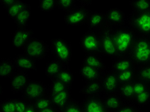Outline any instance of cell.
<instances>
[{
	"instance_id": "60d3db41",
	"label": "cell",
	"mask_w": 150,
	"mask_h": 112,
	"mask_svg": "<svg viewBox=\"0 0 150 112\" xmlns=\"http://www.w3.org/2000/svg\"><path fill=\"white\" fill-rule=\"evenodd\" d=\"M30 103V101L26 100L24 97L19 98L16 100V111L25 112L27 107Z\"/></svg>"
},
{
	"instance_id": "4316f807",
	"label": "cell",
	"mask_w": 150,
	"mask_h": 112,
	"mask_svg": "<svg viewBox=\"0 0 150 112\" xmlns=\"http://www.w3.org/2000/svg\"><path fill=\"white\" fill-rule=\"evenodd\" d=\"M57 78L62 81L70 89H71L74 79L73 73L68 68L67 66H64L59 75H58Z\"/></svg>"
},
{
	"instance_id": "2e32d148",
	"label": "cell",
	"mask_w": 150,
	"mask_h": 112,
	"mask_svg": "<svg viewBox=\"0 0 150 112\" xmlns=\"http://www.w3.org/2000/svg\"><path fill=\"white\" fill-rule=\"evenodd\" d=\"M81 104L84 112L107 111L103 99L94 96H86V99Z\"/></svg>"
},
{
	"instance_id": "d6986e66",
	"label": "cell",
	"mask_w": 150,
	"mask_h": 112,
	"mask_svg": "<svg viewBox=\"0 0 150 112\" xmlns=\"http://www.w3.org/2000/svg\"><path fill=\"white\" fill-rule=\"evenodd\" d=\"M103 104L107 111H116L123 104L121 96L117 92L111 94H105L103 99Z\"/></svg>"
},
{
	"instance_id": "1f68e13d",
	"label": "cell",
	"mask_w": 150,
	"mask_h": 112,
	"mask_svg": "<svg viewBox=\"0 0 150 112\" xmlns=\"http://www.w3.org/2000/svg\"><path fill=\"white\" fill-rule=\"evenodd\" d=\"M25 5L26 3L23 2L22 0H17L14 3H13L7 9H6V12H7L10 18L13 19L25 7Z\"/></svg>"
},
{
	"instance_id": "e0dca14e",
	"label": "cell",
	"mask_w": 150,
	"mask_h": 112,
	"mask_svg": "<svg viewBox=\"0 0 150 112\" xmlns=\"http://www.w3.org/2000/svg\"><path fill=\"white\" fill-rule=\"evenodd\" d=\"M79 73L81 78L86 82L101 80L104 74V73L96 68L83 63L80 67Z\"/></svg>"
},
{
	"instance_id": "cb8c5ba5",
	"label": "cell",
	"mask_w": 150,
	"mask_h": 112,
	"mask_svg": "<svg viewBox=\"0 0 150 112\" xmlns=\"http://www.w3.org/2000/svg\"><path fill=\"white\" fill-rule=\"evenodd\" d=\"M63 64L59 61L54 59V60L50 61L46 63L45 67V74L47 77H50L51 80L56 78L59 75L60 71L64 67Z\"/></svg>"
},
{
	"instance_id": "f1b7e54d",
	"label": "cell",
	"mask_w": 150,
	"mask_h": 112,
	"mask_svg": "<svg viewBox=\"0 0 150 112\" xmlns=\"http://www.w3.org/2000/svg\"><path fill=\"white\" fill-rule=\"evenodd\" d=\"M135 69H132L116 73L119 85L131 83L134 81L135 79Z\"/></svg>"
},
{
	"instance_id": "f546056e",
	"label": "cell",
	"mask_w": 150,
	"mask_h": 112,
	"mask_svg": "<svg viewBox=\"0 0 150 112\" xmlns=\"http://www.w3.org/2000/svg\"><path fill=\"white\" fill-rule=\"evenodd\" d=\"M71 90L66 84L57 77L52 80V83L49 87V94L62 92Z\"/></svg>"
},
{
	"instance_id": "6da1fadb",
	"label": "cell",
	"mask_w": 150,
	"mask_h": 112,
	"mask_svg": "<svg viewBox=\"0 0 150 112\" xmlns=\"http://www.w3.org/2000/svg\"><path fill=\"white\" fill-rule=\"evenodd\" d=\"M128 56L137 69L150 63V40L146 36L136 35Z\"/></svg>"
},
{
	"instance_id": "7a4b0ae2",
	"label": "cell",
	"mask_w": 150,
	"mask_h": 112,
	"mask_svg": "<svg viewBox=\"0 0 150 112\" xmlns=\"http://www.w3.org/2000/svg\"><path fill=\"white\" fill-rule=\"evenodd\" d=\"M111 30L116 46L117 57L128 56L135 41L136 37L135 33L129 27L125 26L114 27Z\"/></svg>"
},
{
	"instance_id": "e575fe53",
	"label": "cell",
	"mask_w": 150,
	"mask_h": 112,
	"mask_svg": "<svg viewBox=\"0 0 150 112\" xmlns=\"http://www.w3.org/2000/svg\"><path fill=\"white\" fill-rule=\"evenodd\" d=\"M58 6V0H39V9L44 12L53 11Z\"/></svg>"
},
{
	"instance_id": "5b68a950",
	"label": "cell",
	"mask_w": 150,
	"mask_h": 112,
	"mask_svg": "<svg viewBox=\"0 0 150 112\" xmlns=\"http://www.w3.org/2000/svg\"><path fill=\"white\" fill-rule=\"evenodd\" d=\"M23 50L24 53L38 62L45 58L50 51V46L43 40L32 37Z\"/></svg>"
},
{
	"instance_id": "484cf974",
	"label": "cell",
	"mask_w": 150,
	"mask_h": 112,
	"mask_svg": "<svg viewBox=\"0 0 150 112\" xmlns=\"http://www.w3.org/2000/svg\"><path fill=\"white\" fill-rule=\"evenodd\" d=\"M103 90L101 80L87 82L86 86L83 87L81 92L86 96H95L101 92Z\"/></svg>"
},
{
	"instance_id": "ee69618b",
	"label": "cell",
	"mask_w": 150,
	"mask_h": 112,
	"mask_svg": "<svg viewBox=\"0 0 150 112\" xmlns=\"http://www.w3.org/2000/svg\"><path fill=\"white\" fill-rule=\"evenodd\" d=\"M53 111L54 112L59 111V109H57V108L55 106H54L53 105L47 108H45V109L42 110L40 112H53Z\"/></svg>"
},
{
	"instance_id": "ac0fdd59",
	"label": "cell",
	"mask_w": 150,
	"mask_h": 112,
	"mask_svg": "<svg viewBox=\"0 0 150 112\" xmlns=\"http://www.w3.org/2000/svg\"><path fill=\"white\" fill-rule=\"evenodd\" d=\"M112 70L115 73H118L122 71L129 69H135V65L130 58L128 56L117 57L113 59Z\"/></svg>"
},
{
	"instance_id": "4dcf8cb0",
	"label": "cell",
	"mask_w": 150,
	"mask_h": 112,
	"mask_svg": "<svg viewBox=\"0 0 150 112\" xmlns=\"http://www.w3.org/2000/svg\"><path fill=\"white\" fill-rule=\"evenodd\" d=\"M59 112H83L82 104L76 101L71 99L68 103L64 106L61 108L59 110Z\"/></svg>"
},
{
	"instance_id": "8d00e7d4",
	"label": "cell",
	"mask_w": 150,
	"mask_h": 112,
	"mask_svg": "<svg viewBox=\"0 0 150 112\" xmlns=\"http://www.w3.org/2000/svg\"><path fill=\"white\" fill-rule=\"evenodd\" d=\"M139 80L146 83H150V65H145L137 69Z\"/></svg>"
},
{
	"instance_id": "277c9868",
	"label": "cell",
	"mask_w": 150,
	"mask_h": 112,
	"mask_svg": "<svg viewBox=\"0 0 150 112\" xmlns=\"http://www.w3.org/2000/svg\"><path fill=\"white\" fill-rule=\"evenodd\" d=\"M50 47L54 59L64 66H68L73 55L72 48L69 44L62 38H56L51 40Z\"/></svg>"
},
{
	"instance_id": "83f0119b",
	"label": "cell",
	"mask_w": 150,
	"mask_h": 112,
	"mask_svg": "<svg viewBox=\"0 0 150 112\" xmlns=\"http://www.w3.org/2000/svg\"><path fill=\"white\" fill-rule=\"evenodd\" d=\"M133 12H143L150 11V0H131Z\"/></svg>"
},
{
	"instance_id": "f6af8a7d",
	"label": "cell",
	"mask_w": 150,
	"mask_h": 112,
	"mask_svg": "<svg viewBox=\"0 0 150 112\" xmlns=\"http://www.w3.org/2000/svg\"><path fill=\"white\" fill-rule=\"evenodd\" d=\"M80 1L82 3V4L84 5H90L93 1V0H80Z\"/></svg>"
},
{
	"instance_id": "603a6c76",
	"label": "cell",
	"mask_w": 150,
	"mask_h": 112,
	"mask_svg": "<svg viewBox=\"0 0 150 112\" xmlns=\"http://www.w3.org/2000/svg\"><path fill=\"white\" fill-rule=\"evenodd\" d=\"M82 63L96 68L104 73L106 72L105 64L102 61L100 55H98V54L86 53Z\"/></svg>"
},
{
	"instance_id": "d4e9b609",
	"label": "cell",
	"mask_w": 150,
	"mask_h": 112,
	"mask_svg": "<svg viewBox=\"0 0 150 112\" xmlns=\"http://www.w3.org/2000/svg\"><path fill=\"white\" fill-rule=\"evenodd\" d=\"M17 71L16 66L9 59H3L0 62V76L11 77Z\"/></svg>"
},
{
	"instance_id": "52a82bcc",
	"label": "cell",
	"mask_w": 150,
	"mask_h": 112,
	"mask_svg": "<svg viewBox=\"0 0 150 112\" xmlns=\"http://www.w3.org/2000/svg\"><path fill=\"white\" fill-rule=\"evenodd\" d=\"M22 97L30 102H33L49 94V88L42 81L30 80L25 90L23 92Z\"/></svg>"
},
{
	"instance_id": "b9f144b4",
	"label": "cell",
	"mask_w": 150,
	"mask_h": 112,
	"mask_svg": "<svg viewBox=\"0 0 150 112\" xmlns=\"http://www.w3.org/2000/svg\"><path fill=\"white\" fill-rule=\"evenodd\" d=\"M17 0H0V2L3 6V7L7 9L10 6H11Z\"/></svg>"
},
{
	"instance_id": "9c48e42d",
	"label": "cell",
	"mask_w": 150,
	"mask_h": 112,
	"mask_svg": "<svg viewBox=\"0 0 150 112\" xmlns=\"http://www.w3.org/2000/svg\"><path fill=\"white\" fill-rule=\"evenodd\" d=\"M89 11L83 6H77L70 11L66 12L64 21L68 26H78L87 23Z\"/></svg>"
},
{
	"instance_id": "5bb4252c",
	"label": "cell",
	"mask_w": 150,
	"mask_h": 112,
	"mask_svg": "<svg viewBox=\"0 0 150 112\" xmlns=\"http://www.w3.org/2000/svg\"><path fill=\"white\" fill-rule=\"evenodd\" d=\"M106 26L110 28L125 26L126 16L125 13L118 8H112L105 13Z\"/></svg>"
},
{
	"instance_id": "f35d334b",
	"label": "cell",
	"mask_w": 150,
	"mask_h": 112,
	"mask_svg": "<svg viewBox=\"0 0 150 112\" xmlns=\"http://www.w3.org/2000/svg\"><path fill=\"white\" fill-rule=\"evenodd\" d=\"M118 112H137L141 111L140 107L138 106L137 104H135L134 102L130 103H123L120 108L116 111Z\"/></svg>"
},
{
	"instance_id": "3957f363",
	"label": "cell",
	"mask_w": 150,
	"mask_h": 112,
	"mask_svg": "<svg viewBox=\"0 0 150 112\" xmlns=\"http://www.w3.org/2000/svg\"><path fill=\"white\" fill-rule=\"evenodd\" d=\"M128 25L137 36L150 35V11L133 12L128 19Z\"/></svg>"
},
{
	"instance_id": "ab89813d",
	"label": "cell",
	"mask_w": 150,
	"mask_h": 112,
	"mask_svg": "<svg viewBox=\"0 0 150 112\" xmlns=\"http://www.w3.org/2000/svg\"><path fill=\"white\" fill-rule=\"evenodd\" d=\"M133 86H134V90L135 95L144 92L146 90L149 89L148 83H145L144 81H143L139 79L138 80L134 81V82H133Z\"/></svg>"
},
{
	"instance_id": "ffe728a7",
	"label": "cell",
	"mask_w": 150,
	"mask_h": 112,
	"mask_svg": "<svg viewBox=\"0 0 150 112\" xmlns=\"http://www.w3.org/2000/svg\"><path fill=\"white\" fill-rule=\"evenodd\" d=\"M50 99L52 100V103L54 106H55L57 109H59L64 106L67 103H68L72 98L70 90L62 92L51 94H49Z\"/></svg>"
},
{
	"instance_id": "ba28073f",
	"label": "cell",
	"mask_w": 150,
	"mask_h": 112,
	"mask_svg": "<svg viewBox=\"0 0 150 112\" xmlns=\"http://www.w3.org/2000/svg\"><path fill=\"white\" fill-rule=\"evenodd\" d=\"M80 46L85 53L100 55V33L88 32L84 33L80 39Z\"/></svg>"
},
{
	"instance_id": "44dd1931",
	"label": "cell",
	"mask_w": 150,
	"mask_h": 112,
	"mask_svg": "<svg viewBox=\"0 0 150 112\" xmlns=\"http://www.w3.org/2000/svg\"><path fill=\"white\" fill-rule=\"evenodd\" d=\"M133 82L122 84L119 85L117 93L121 96L124 103L134 101L135 94L134 90Z\"/></svg>"
},
{
	"instance_id": "d6a6232c",
	"label": "cell",
	"mask_w": 150,
	"mask_h": 112,
	"mask_svg": "<svg viewBox=\"0 0 150 112\" xmlns=\"http://www.w3.org/2000/svg\"><path fill=\"white\" fill-rule=\"evenodd\" d=\"M32 103L36 108L37 111L39 112L41 111L42 110L45 109V108H47L53 105L52 100L50 99L49 94L46 95V96L40 98V99H37L35 101L32 102Z\"/></svg>"
},
{
	"instance_id": "8992f818",
	"label": "cell",
	"mask_w": 150,
	"mask_h": 112,
	"mask_svg": "<svg viewBox=\"0 0 150 112\" xmlns=\"http://www.w3.org/2000/svg\"><path fill=\"white\" fill-rule=\"evenodd\" d=\"M101 49L100 54L102 55L114 59L117 57L116 46L115 44L111 28L105 26L100 32Z\"/></svg>"
},
{
	"instance_id": "7402d4cb",
	"label": "cell",
	"mask_w": 150,
	"mask_h": 112,
	"mask_svg": "<svg viewBox=\"0 0 150 112\" xmlns=\"http://www.w3.org/2000/svg\"><path fill=\"white\" fill-rule=\"evenodd\" d=\"M30 16H31V6L29 4L26 3L25 7L13 20L18 28H26L28 25Z\"/></svg>"
},
{
	"instance_id": "74e56055",
	"label": "cell",
	"mask_w": 150,
	"mask_h": 112,
	"mask_svg": "<svg viewBox=\"0 0 150 112\" xmlns=\"http://www.w3.org/2000/svg\"><path fill=\"white\" fill-rule=\"evenodd\" d=\"M76 1V0H58V7L66 12L70 11L77 7Z\"/></svg>"
},
{
	"instance_id": "8fae6325",
	"label": "cell",
	"mask_w": 150,
	"mask_h": 112,
	"mask_svg": "<svg viewBox=\"0 0 150 112\" xmlns=\"http://www.w3.org/2000/svg\"><path fill=\"white\" fill-rule=\"evenodd\" d=\"M87 26L90 32L100 33L106 26L105 13L90 11L87 19Z\"/></svg>"
},
{
	"instance_id": "7bdbcfd3",
	"label": "cell",
	"mask_w": 150,
	"mask_h": 112,
	"mask_svg": "<svg viewBox=\"0 0 150 112\" xmlns=\"http://www.w3.org/2000/svg\"><path fill=\"white\" fill-rule=\"evenodd\" d=\"M25 112H37V110L32 102H30V103L28 104V107H27Z\"/></svg>"
},
{
	"instance_id": "d590c367",
	"label": "cell",
	"mask_w": 150,
	"mask_h": 112,
	"mask_svg": "<svg viewBox=\"0 0 150 112\" xmlns=\"http://www.w3.org/2000/svg\"><path fill=\"white\" fill-rule=\"evenodd\" d=\"M16 100L15 98H10L1 101L0 103V110L4 112L16 111Z\"/></svg>"
},
{
	"instance_id": "7c38bea8",
	"label": "cell",
	"mask_w": 150,
	"mask_h": 112,
	"mask_svg": "<svg viewBox=\"0 0 150 112\" xmlns=\"http://www.w3.org/2000/svg\"><path fill=\"white\" fill-rule=\"evenodd\" d=\"M103 90L105 94H111L118 92L119 83L117 74L114 71L105 72L101 79Z\"/></svg>"
},
{
	"instance_id": "4fadbf2b",
	"label": "cell",
	"mask_w": 150,
	"mask_h": 112,
	"mask_svg": "<svg viewBox=\"0 0 150 112\" xmlns=\"http://www.w3.org/2000/svg\"><path fill=\"white\" fill-rule=\"evenodd\" d=\"M33 37V30L27 28H18L12 36V45L17 49H23Z\"/></svg>"
},
{
	"instance_id": "30bf717a",
	"label": "cell",
	"mask_w": 150,
	"mask_h": 112,
	"mask_svg": "<svg viewBox=\"0 0 150 112\" xmlns=\"http://www.w3.org/2000/svg\"><path fill=\"white\" fill-rule=\"evenodd\" d=\"M10 80L11 90L13 93L23 92L30 81L27 73L21 70H17L10 77Z\"/></svg>"
},
{
	"instance_id": "9a60e30c",
	"label": "cell",
	"mask_w": 150,
	"mask_h": 112,
	"mask_svg": "<svg viewBox=\"0 0 150 112\" xmlns=\"http://www.w3.org/2000/svg\"><path fill=\"white\" fill-rule=\"evenodd\" d=\"M13 63L17 70L27 73L30 70H35L37 69L35 61L25 53L16 55L13 60Z\"/></svg>"
},
{
	"instance_id": "836d02e7",
	"label": "cell",
	"mask_w": 150,
	"mask_h": 112,
	"mask_svg": "<svg viewBox=\"0 0 150 112\" xmlns=\"http://www.w3.org/2000/svg\"><path fill=\"white\" fill-rule=\"evenodd\" d=\"M133 102L139 107L148 104L150 103V90L148 89L144 92L135 95Z\"/></svg>"
}]
</instances>
